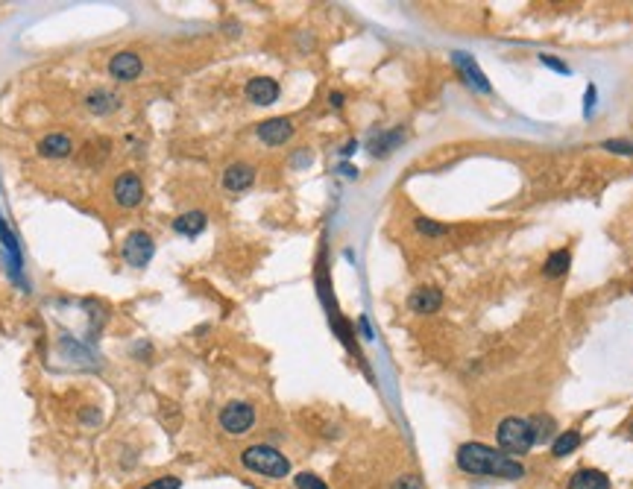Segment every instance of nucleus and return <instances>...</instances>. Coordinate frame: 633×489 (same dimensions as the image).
<instances>
[{"mask_svg": "<svg viewBox=\"0 0 633 489\" xmlns=\"http://www.w3.org/2000/svg\"><path fill=\"white\" fill-rule=\"evenodd\" d=\"M393 489H422V481L416 474H402V478H396V483H393Z\"/></svg>", "mask_w": 633, "mask_h": 489, "instance_id": "obj_23", "label": "nucleus"}, {"mask_svg": "<svg viewBox=\"0 0 633 489\" xmlns=\"http://www.w3.org/2000/svg\"><path fill=\"white\" fill-rule=\"evenodd\" d=\"M120 252H123V261L130 264V267H147L153 252H156V246H153V237L147 232H132L123 241Z\"/></svg>", "mask_w": 633, "mask_h": 489, "instance_id": "obj_5", "label": "nucleus"}, {"mask_svg": "<svg viewBox=\"0 0 633 489\" xmlns=\"http://www.w3.org/2000/svg\"><path fill=\"white\" fill-rule=\"evenodd\" d=\"M593 100H595V88H593V86H589V88H586V111H589V109H593Z\"/></svg>", "mask_w": 633, "mask_h": 489, "instance_id": "obj_26", "label": "nucleus"}, {"mask_svg": "<svg viewBox=\"0 0 633 489\" xmlns=\"http://www.w3.org/2000/svg\"><path fill=\"white\" fill-rule=\"evenodd\" d=\"M414 314H434L443 305V293L437 287H419L411 293V299H407Z\"/></svg>", "mask_w": 633, "mask_h": 489, "instance_id": "obj_12", "label": "nucleus"}, {"mask_svg": "<svg viewBox=\"0 0 633 489\" xmlns=\"http://www.w3.org/2000/svg\"><path fill=\"white\" fill-rule=\"evenodd\" d=\"M578 445H581L578 431H563V434L554 440V445H552V454L554 457H566V454H572L575 449H578Z\"/></svg>", "mask_w": 633, "mask_h": 489, "instance_id": "obj_18", "label": "nucleus"}, {"mask_svg": "<svg viewBox=\"0 0 633 489\" xmlns=\"http://www.w3.org/2000/svg\"><path fill=\"white\" fill-rule=\"evenodd\" d=\"M70 150H74V141H70V135H65V132L45 135L38 141V152L45 159H65V156H70Z\"/></svg>", "mask_w": 633, "mask_h": 489, "instance_id": "obj_13", "label": "nucleus"}, {"mask_svg": "<svg viewBox=\"0 0 633 489\" xmlns=\"http://www.w3.org/2000/svg\"><path fill=\"white\" fill-rule=\"evenodd\" d=\"M499 445L501 451L508 454H528L531 445L537 442V428H533L531 419H522V416H508L499 422Z\"/></svg>", "mask_w": 633, "mask_h": 489, "instance_id": "obj_3", "label": "nucleus"}, {"mask_svg": "<svg viewBox=\"0 0 633 489\" xmlns=\"http://www.w3.org/2000/svg\"><path fill=\"white\" fill-rule=\"evenodd\" d=\"M297 489H329V486L322 483V478H317V474L302 472V474H297Z\"/></svg>", "mask_w": 633, "mask_h": 489, "instance_id": "obj_20", "label": "nucleus"}, {"mask_svg": "<svg viewBox=\"0 0 633 489\" xmlns=\"http://www.w3.org/2000/svg\"><path fill=\"white\" fill-rule=\"evenodd\" d=\"M458 466L467 474H492V478L519 481L525 478V466L510 454H501L484 442H463L458 449Z\"/></svg>", "mask_w": 633, "mask_h": 489, "instance_id": "obj_1", "label": "nucleus"}, {"mask_svg": "<svg viewBox=\"0 0 633 489\" xmlns=\"http://www.w3.org/2000/svg\"><path fill=\"white\" fill-rule=\"evenodd\" d=\"M452 62H455V67L463 74V79H467L469 86H475L478 91H484V94L490 91V82H487L484 71L475 65V59H472L469 53H460V50H458V53H452Z\"/></svg>", "mask_w": 633, "mask_h": 489, "instance_id": "obj_9", "label": "nucleus"}, {"mask_svg": "<svg viewBox=\"0 0 633 489\" xmlns=\"http://www.w3.org/2000/svg\"><path fill=\"white\" fill-rule=\"evenodd\" d=\"M290 135H293V123L288 118H270V120H264L261 127H258V138H261L267 147L285 144Z\"/></svg>", "mask_w": 633, "mask_h": 489, "instance_id": "obj_8", "label": "nucleus"}, {"mask_svg": "<svg viewBox=\"0 0 633 489\" xmlns=\"http://www.w3.org/2000/svg\"><path fill=\"white\" fill-rule=\"evenodd\" d=\"M179 486H182V481H179V478H173V474H164V478L153 481V483L141 486V489H179Z\"/></svg>", "mask_w": 633, "mask_h": 489, "instance_id": "obj_21", "label": "nucleus"}, {"mask_svg": "<svg viewBox=\"0 0 633 489\" xmlns=\"http://www.w3.org/2000/svg\"><path fill=\"white\" fill-rule=\"evenodd\" d=\"M252 425H256V408L247 404V401H232V404H226V408L220 410V428L226 431V434L241 437Z\"/></svg>", "mask_w": 633, "mask_h": 489, "instance_id": "obj_4", "label": "nucleus"}, {"mask_svg": "<svg viewBox=\"0 0 633 489\" xmlns=\"http://www.w3.org/2000/svg\"><path fill=\"white\" fill-rule=\"evenodd\" d=\"M416 229L422 234H428V237H440V234L448 232L446 226H440V223H434V220H425V217H416Z\"/></svg>", "mask_w": 633, "mask_h": 489, "instance_id": "obj_19", "label": "nucleus"}, {"mask_svg": "<svg viewBox=\"0 0 633 489\" xmlns=\"http://www.w3.org/2000/svg\"><path fill=\"white\" fill-rule=\"evenodd\" d=\"M86 106L91 111H97V115H106V111H115L118 109V97L111 94V91H91Z\"/></svg>", "mask_w": 633, "mask_h": 489, "instance_id": "obj_17", "label": "nucleus"}, {"mask_svg": "<svg viewBox=\"0 0 633 489\" xmlns=\"http://www.w3.org/2000/svg\"><path fill=\"white\" fill-rule=\"evenodd\" d=\"M331 106L341 109V106H343V94H337V91H334V94H331Z\"/></svg>", "mask_w": 633, "mask_h": 489, "instance_id": "obj_27", "label": "nucleus"}, {"mask_svg": "<svg viewBox=\"0 0 633 489\" xmlns=\"http://www.w3.org/2000/svg\"><path fill=\"white\" fill-rule=\"evenodd\" d=\"M569 264H572V255H569V249H557V252H552L545 258V275L548 278H560V275H566L569 270Z\"/></svg>", "mask_w": 633, "mask_h": 489, "instance_id": "obj_16", "label": "nucleus"}, {"mask_svg": "<svg viewBox=\"0 0 633 489\" xmlns=\"http://www.w3.org/2000/svg\"><path fill=\"white\" fill-rule=\"evenodd\" d=\"M141 200H144V185L135 173H120L115 179V202L120 208H135Z\"/></svg>", "mask_w": 633, "mask_h": 489, "instance_id": "obj_6", "label": "nucleus"}, {"mask_svg": "<svg viewBox=\"0 0 633 489\" xmlns=\"http://www.w3.org/2000/svg\"><path fill=\"white\" fill-rule=\"evenodd\" d=\"M540 62H542L545 67H552V71H557V74H569V65L560 62V59H554V56H548V53L540 56Z\"/></svg>", "mask_w": 633, "mask_h": 489, "instance_id": "obj_24", "label": "nucleus"}, {"mask_svg": "<svg viewBox=\"0 0 633 489\" xmlns=\"http://www.w3.org/2000/svg\"><path fill=\"white\" fill-rule=\"evenodd\" d=\"M252 182H256V167H249L244 161L229 164L226 173H223V188L226 191H247Z\"/></svg>", "mask_w": 633, "mask_h": 489, "instance_id": "obj_11", "label": "nucleus"}, {"mask_svg": "<svg viewBox=\"0 0 633 489\" xmlns=\"http://www.w3.org/2000/svg\"><path fill=\"white\" fill-rule=\"evenodd\" d=\"M205 226H208V217L203 211H188V214H182V217L173 220V229L179 234H185V237H196Z\"/></svg>", "mask_w": 633, "mask_h": 489, "instance_id": "obj_15", "label": "nucleus"}, {"mask_svg": "<svg viewBox=\"0 0 633 489\" xmlns=\"http://www.w3.org/2000/svg\"><path fill=\"white\" fill-rule=\"evenodd\" d=\"M241 463L249 469V472H256V474H264V478H288L290 474V463H288V457L276 451L273 445H249V449H244L241 454Z\"/></svg>", "mask_w": 633, "mask_h": 489, "instance_id": "obj_2", "label": "nucleus"}, {"mask_svg": "<svg viewBox=\"0 0 633 489\" xmlns=\"http://www.w3.org/2000/svg\"><path fill=\"white\" fill-rule=\"evenodd\" d=\"M569 489H610V478L601 469H578L572 474Z\"/></svg>", "mask_w": 633, "mask_h": 489, "instance_id": "obj_14", "label": "nucleus"}, {"mask_svg": "<svg viewBox=\"0 0 633 489\" xmlns=\"http://www.w3.org/2000/svg\"><path fill=\"white\" fill-rule=\"evenodd\" d=\"M247 97H249V103H256V106H270V103H276V100H279V86H276V79H270V77H256V79H249Z\"/></svg>", "mask_w": 633, "mask_h": 489, "instance_id": "obj_10", "label": "nucleus"}, {"mask_svg": "<svg viewBox=\"0 0 633 489\" xmlns=\"http://www.w3.org/2000/svg\"><path fill=\"white\" fill-rule=\"evenodd\" d=\"M0 237H3V243H6V249H12V252H18V246H15V237L9 234V229L3 226V220H0Z\"/></svg>", "mask_w": 633, "mask_h": 489, "instance_id": "obj_25", "label": "nucleus"}, {"mask_svg": "<svg viewBox=\"0 0 633 489\" xmlns=\"http://www.w3.org/2000/svg\"><path fill=\"white\" fill-rule=\"evenodd\" d=\"M109 74L115 77L118 82H132V79L141 74V56L132 53V50L118 53L115 59L109 62Z\"/></svg>", "mask_w": 633, "mask_h": 489, "instance_id": "obj_7", "label": "nucleus"}, {"mask_svg": "<svg viewBox=\"0 0 633 489\" xmlns=\"http://www.w3.org/2000/svg\"><path fill=\"white\" fill-rule=\"evenodd\" d=\"M601 147L616 152V156H633V144L630 141H604Z\"/></svg>", "mask_w": 633, "mask_h": 489, "instance_id": "obj_22", "label": "nucleus"}]
</instances>
